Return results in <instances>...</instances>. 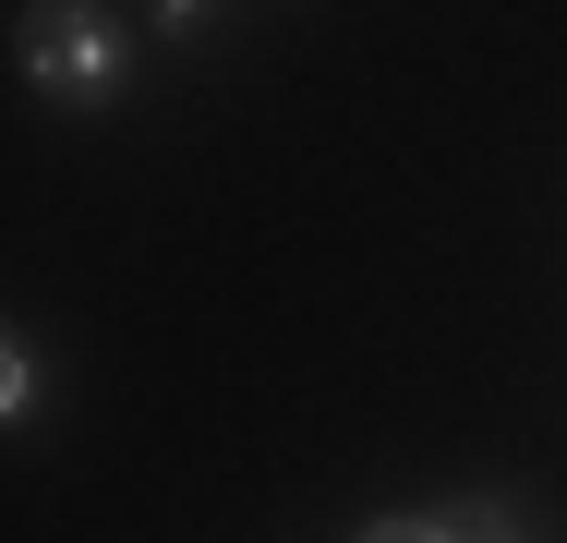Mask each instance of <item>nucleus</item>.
<instances>
[{
    "label": "nucleus",
    "instance_id": "nucleus-5",
    "mask_svg": "<svg viewBox=\"0 0 567 543\" xmlns=\"http://www.w3.org/2000/svg\"><path fill=\"white\" fill-rule=\"evenodd\" d=\"M206 12H218V0H157V24H169V37H194Z\"/></svg>",
    "mask_w": 567,
    "mask_h": 543
},
{
    "label": "nucleus",
    "instance_id": "nucleus-2",
    "mask_svg": "<svg viewBox=\"0 0 567 543\" xmlns=\"http://www.w3.org/2000/svg\"><path fill=\"white\" fill-rule=\"evenodd\" d=\"M37 411H49V362H37V350L0 326V434H12V423H37Z\"/></svg>",
    "mask_w": 567,
    "mask_h": 543
},
{
    "label": "nucleus",
    "instance_id": "nucleus-1",
    "mask_svg": "<svg viewBox=\"0 0 567 543\" xmlns=\"http://www.w3.org/2000/svg\"><path fill=\"white\" fill-rule=\"evenodd\" d=\"M12 61H24V85L61 109H110L121 73H133V37H121L97 0H24V37H12Z\"/></svg>",
    "mask_w": 567,
    "mask_h": 543
},
{
    "label": "nucleus",
    "instance_id": "nucleus-4",
    "mask_svg": "<svg viewBox=\"0 0 567 543\" xmlns=\"http://www.w3.org/2000/svg\"><path fill=\"white\" fill-rule=\"evenodd\" d=\"M350 543H458V508H411V520H374V532Z\"/></svg>",
    "mask_w": 567,
    "mask_h": 543
},
{
    "label": "nucleus",
    "instance_id": "nucleus-3",
    "mask_svg": "<svg viewBox=\"0 0 567 543\" xmlns=\"http://www.w3.org/2000/svg\"><path fill=\"white\" fill-rule=\"evenodd\" d=\"M458 543H532V520H519L507 495H471V508H458Z\"/></svg>",
    "mask_w": 567,
    "mask_h": 543
}]
</instances>
